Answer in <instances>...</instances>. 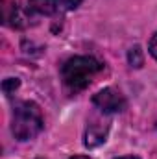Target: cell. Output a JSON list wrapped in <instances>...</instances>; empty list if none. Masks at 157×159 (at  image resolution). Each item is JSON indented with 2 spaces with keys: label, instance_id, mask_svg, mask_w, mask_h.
Masks as SVG:
<instances>
[{
  "label": "cell",
  "instance_id": "cell-1",
  "mask_svg": "<svg viewBox=\"0 0 157 159\" xmlns=\"http://www.w3.org/2000/svg\"><path fill=\"white\" fill-rule=\"evenodd\" d=\"M104 70V63L91 56H74L67 59L61 67V80L65 87L72 93L83 91L94 74Z\"/></svg>",
  "mask_w": 157,
  "mask_h": 159
},
{
  "label": "cell",
  "instance_id": "cell-2",
  "mask_svg": "<svg viewBox=\"0 0 157 159\" xmlns=\"http://www.w3.org/2000/svg\"><path fill=\"white\" fill-rule=\"evenodd\" d=\"M44 122L41 109L35 102H20L13 109V122H11V131L15 139L19 141H30L37 137L43 129Z\"/></svg>",
  "mask_w": 157,
  "mask_h": 159
},
{
  "label": "cell",
  "instance_id": "cell-3",
  "mask_svg": "<svg viewBox=\"0 0 157 159\" xmlns=\"http://www.w3.org/2000/svg\"><path fill=\"white\" fill-rule=\"evenodd\" d=\"M92 104L104 115L120 113V111L126 109V98H124V94L120 91H117V89H113V87H107V89L98 91L92 96Z\"/></svg>",
  "mask_w": 157,
  "mask_h": 159
},
{
  "label": "cell",
  "instance_id": "cell-4",
  "mask_svg": "<svg viewBox=\"0 0 157 159\" xmlns=\"http://www.w3.org/2000/svg\"><path fill=\"white\" fill-rule=\"evenodd\" d=\"M107 131H109V124H107V122L94 119L89 126H87V131H85V146H87V148L100 146L102 143H105Z\"/></svg>",
  "mask_w": 157,
  "mask_h": 159
},
{
  "label": "cell",
  "instance_id": "cell-5",
  "mask_svg": "<svg viewBox=\"0 0 157 159\" xmlns=\"http://www.w3.org/2000/svg\"><path fill=\"white\" fill-rule=\"evenodd\" d=\"M57 7V0H28V9L39 15H52Z\"/></svg>",
  "mask_w": 157,
  "mask_h": 159
},
{
  "label": "cell",
  "instance_id": "cell-6",
  "mask_svg": "<svg viewBox=\"0 0 157 159\" xmlns=\"http://www.w3.org/2000/svg\"><path fill=\"white\" fill-rule=\"evenodd\" d=\"M128 63H129L131 67H135V69H141V67H142V63H144V56H142L141 46H133V48H129V52H128Z\"/></svg>",
  "mask_w": 157,
  "mask_h": 159
},
{
  "label": "cell",
  "instance_id": "cell-7",
  "mask_svg": "<svg viewBox=\"0 0 157 159\" xmlns=\"http://www.w3.org/2000/svg\"><path fill=\"white\" fill-rule=\"evenodd\" d=\"M19 87V80L17 78H7L4 80V83H2V89H4V93L9 96L11 93H15V89Z\"/></svg>",
  "mask_w": 157,
  "mask_h": 159
},
{
  "label": "cell",
  "instance_id": "cell-8",
  "mask_svg": "<svg viewBox=\"0 0 157 159\" xmlns=\"http://www.w3.org/2000/svg\"><path fill=\"white\" fill-rule=\"evenodd\" d=\"M83 0H57V6L63 9H76Z\"/></svg>",
  "mask_w": 157,
  "mask_h": 159
},
{
  "label": "cell",
  "instance_id": "cell-9",
  "mask_svg": "<svg viewBox=\"0 0 157 159\" xmlns=\"http://www.w3.org/2000/svg\"><path fill=\"white\" fill-rule=\"evenodd\" d=\"M148 50H150V54L157 59V32L152 35V39H150V43H148Z\"/></svg>",
  "mask_w": 157,
  "mask_h": 159
},
{
  "label": "cell",
  "instance_id": "cell-10",
  "mask_svg": "<svg viewBox=\"0 0 157 159\" xmlns=\"http://www.w3.org/2000/svg\"><path fill=\"white\" fill-rule=\"evenodd\" d=\"M70 159H91L89 156H74V157H70Z\"/></svg>",
  "mask_w": 157,
  "mask_h": 159
},
{
  "label": "cell",
  "instance_id": "cell-11",
  "mask_svg": "<svg viewBox=\"0 0 157 159\" xmlns=\"http://www.w3.org/2000/svg\"><path fill=\"white\" fill-rule=\"evenodd\" d=\"M118 159H139V157H135V156H126V157H118Z\"/></svg>",
  "mask_w": 157,
  "mask_h": 159
}]
</instances>
